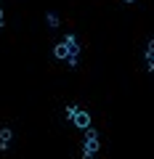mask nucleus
<instances>
[{"label": "nucleus", "instance_id": "3", "mask_svg": "<svg viewBox=\"0 0 154 159\" xmlns=\"http://www.w3.org/2000/svg\"><path fill=\"white\" fill-rule=\"evenodd\" d=\"M91 125H93L91 114H88L85 109H80V111H77V117H74V127H80V130H91Z\"/></svg>", "mask_w": 154, "mask_h": 159}, {"label": "nucleus", "instance_id": "5", "mask_svg": "<svg viewBox=\"0 0 154 159\" xmlns=\"http://www.w3.org/2000/svg\"><path fill=\"white\" fill-rule=\"evenodd\" d=\"M53 56H56L58 61H69V45H67V40L56 43V48H53Z\"/></svg>", "mask_w": 154, "mask_h": 159}, {"label": "nucleus", "instance_id": "7", "mask_svg": "<svg viewBox=\"0 0 154 159\" xmlns=\"http://www.w3.org/2000/svg\"><path fill=\"white\" fill-rule=\"evenodd\" d=\"M45 24H48V27H51V29H56L58 24H61V19H58V16H56V13H53V11H48V13H45Z\"/></svg>", "mask_w": 154, "mask_h": 159}, {"label": "nucleus", "instance_id": "6", "mask_svg": "<svg viewBox=\"0 0 154 159\" xmlns=\"http://www.w3.org/2000/svg\"><path fill=\"white\" fill-rule=\"evenodd\" d=\"M143 56H146V69L154 74V37L146 43V53H143Z\"/></svg>", "mask_w": 154, "mask_h": 159}, {"label": "nucleus", "instance_id": "1", "mask_svg": "<svg viewBox=\"0 0 154 159\" xmlns=\"http://www.w3.org/2000/svg\"><path fill=\"white\" fill-rule=\"evenodd\" d=\"M101 148V138L96 130H85V143H82V159H93Z\"/></svg>", "mask_w": 154, "mask_h": 159}, {"label": "nucleus", "instance_id": "10", "mask_svg": "<svg viewBox=\"0 0 154 159\" xmlns=\"http://www.w3.org/2000/svg\"><path fill=\"white\" fill-rule=\"evenodd\" d=\"M125 3H136V0H125Z\"/></svg>", "mask_w": 154, "mask_h": 159}, {"label": "nucleus", "instance_id": "8", "mask_svg": "<svg viewBox=\"0 0 154 159\" xmlns=\"http://www.w3.org/2000/svg\"><path fill=\"white\" fill-rule=\"evenodd\" d=\"M77 111H80V106H77V103H69V106H67V119H69V122H74Z\"/></svg>", "mask_w": 154, "mask_h": 159}, {"label": "nucleus", "instance_id": "2", "mask_svg": "<svg viewBox=\"0 0 154 159\" xmlns=\"http://www.w3.org/2000/svg\"><path fill=\"white\" fill-rule=\"evenodd\" d=\"M64 40H67V45H69V61H67V64L74 69L77 64H80V43H77V34H74V32H69Z\"/></svg>", "mask_w": 154, "mask_h": 159}, {"label": "nucleus", "instance_id": "4", "mask_svg": "<svg viewBox=\"0 0 154 159\" xmlns=\"http://www.w3.org/2000/svg\"><path fill=\"white\" fill-rule=\"evenodd\" d=\"M11 141H13V130L11 127H0V151H8Z\"/></svg>", "mask_w": 154, "mask_h": 159}, {"label": "nucleus", "instance_id": "9", "mask_svg": "<svg viewBox=\"0 0 154 159\" xmlns=\"http://www.w3.org/2000/svg\"><path fill=\"white\" fill-rule=\"evenodd\" d=\"M0 29H3V8H0Z\"/></svg>", "mask_w": 154, "mask_h": 159}]
</instances>
